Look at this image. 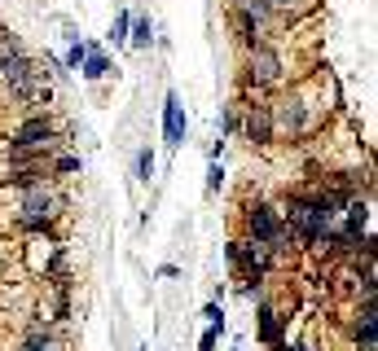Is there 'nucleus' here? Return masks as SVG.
Listing matches in <instances>:
<instances>
[{
  "label": "nucleus",
  "instance_id": "obj_1",
  "mask_svg": "<svg viewBox=\"0 0 378 351\" xmlns=\"http://www.w3.org/2000/svg\"><path fill=\"white\" fill-rule=\"evenodd\" d=\"M335 207H339V193H313V198H290L286 207V224L299 242H325L330 237V224H335Z\"/></svg>",
  "mask_w": 378,
  "mask_h": 351
},
{
  "label": "nucleus",
  "instance_id": "obj_2",
  "mask_svg": "<svg viewBox=\"0 0 378 351\" xmlns=\"http://www.w3.org/2000/svg\"><path fill=\"white\" fill-rule=\"evenodd\" d=\"M246 229H251V242H264L268 250H286V229H282V215L273 207H251L246 215Z\"/></svg>",
  "mask_w": 378,
  "mask_h": 351
},
{
  "label": "nucleus",
  "instance_id": "obj_3",
  "mask_svg": "<svg viewBox=\"0 0 378 351\" xmlns=\"http://www.w3.org/2000/svg\"><path fill=\"white\" fill-rule=\"evenodd\" d=\"M58 215V198L48 193L44 185H31V189H22V229H48V220Z\"/></svg>",
  "mask_w": 378,
  "mask_h": 351
},
{
  "label": "nucleus",
  "instance_id": "obj_4",
  "mask_svg": "<svg viewBox=\"0 0 378 351\" xmlns=\"http://www.w3.org/2000/svg\"><path fill=\"white\" fill-rule=\"evenodd\" d=\"M246 75H251V84L268 88V84H277V80H282V58H277L268 44H251V58H246Z\"/></svg>",
  "mask_w": 378,
  "mask_h": 351
},
{
  "label": "nucleus",
  "instance_id": "obj_5",
  "mask_svg": "<svg viewBox=\"0 0 378 351\" xmlns=\"http://www.w3.org/2000/svg\"><path fill=\"white\" fill-rule=\"evenodd\" d=\"M14 145L18 149H48V145H53V123H48V119H27L18 128Z\"/></svg>",
  "mask_w": 378,
  "mask_h": 351
},
{
  "label": "nucleus",
  "instance_id": "obj_6",
  "mask_svg": "<svg viewBox=\"0 0 378 351\" xmlns=\"http://www.w3.org/2000/svg\"><path fill=\"white\" fill-rule=\"evenodd\" d=\"M242 132H246V141H256V145L273 141V110H268V106H246Z\"/></svg>",
  "mask_w": 378,
  "mask_h": 351
},
{
  "label": "nucleus",
  "instance_id": "obj_7",
  "mask_svg": "<svg viewBox=\"0 0 378 351\" xmlns=\"http://www.w3.org/2000/svg\"><path fill=\"white\" fill-rule=\"evenodd\" d=\"M163 132H167V145L172 149L185 141V110H181L176 97H167V106H163Z\"/></svg>",
  "mask_w": 378,
  "mask_h": 351
},
{
  "label": "nucleus",
  "instance_id": "obj_8",
  "mask_svg": "<svg viewBox=\"0 0 378 351\" xmlns=\"http://www.w3.org/2000/svg\"><path fill=\"white\" fill-rule=\"evenodd\" d=\"M277 123H282L286 132H304V102H282V110H277Z\"/></svg>",
  "mask_w": 378,
  "mask_h": 351
},
{
  "label": "nucleus",
  "instance_id": "obj_9",
  "mask_svg": "<svg viewBox=\"0 0 378 351\" xmlns=\"http://www.w3.org/2000/svg\"><path fill=\"white\" fill-rule=\"evenodd\" d=\"M149 40H154V27H149L145 18H137V27H132V44H137V48H149Z\"/></svg>",
  "mask_w": 378,
  "mask_h": 351
},
{
  "label": "nucleus",
  "instance_id": "obj_10",
  "mask_svg": "<svg viewBox=\"0 0 378 351\" xmlns=\"http://www.w3.org/2000/svg\"><path fill=\"white\" fill-rule=\"evenodd\" d=\"M260 316H264V338H268V342H282V325H277V316H273L268 308H264Z\"/></svg>",
  "mask_w": 378,
  "mask_h": 351
},
{
  "label": "nucleus",
  "instance_id": "obj_11",
  "mask_svg": "<svg viewBox=\"0 0 378 351\" xmlns=\"http://www.w3.org/2000/svg\"><path fill=\"white\" fill-rule=\"evenodd\" d=\"M128 27H132V18H128V14H119V18H115V31H110V40H115V44H123V40H128Z\"/></svg>",
  "mask_w": 378,
  "mask_h": 351
},
{
  "label": "nucleus",
  "instance_id": "obj_12",
  "mask_svg": "<svg viewBox=\"0 0 378 351\" xmlns=\"http://www.w3.org/2000/svg\"><path fill=\"white\" fill-rule=\"evenodd\" d=\"M106 70H110V66H106V58H102V53H93V58H88V70H84V75H88V80H102Z\"/></svg>",
  "mask_w": 378,
  "mask_h": 351
},
{
  "label": "nucleus",
  "instance_id": "obj_13",
  "mask_svg": "<svg viewBox=\"0 0 378 351\" xmlns=\"http://www.w3.org/2000/svg\"><path fill=\"white\" fill-rule=\"evenodd\" d=\"M149 171H154V154L141 149V154H137V176H141V180H149Z\"/></svg>",
  "mask_w": 378,
  "mask_h": 351
},
{
  "label": "nucleus",
  "instance_id": "obj_14",
  "mask_svg": "<svg viewBox=\"0 0 378 351\" xmlns=\"http://www.w3.org/2000/svg\"><path fill=\"white\" fill-rule=\"evenodd\" d=\"M22 351H58V342H53V338H48V342H27Z\"/></svg>",
  "mask_w": 378,
  "mask_h": 351
},
{
  "label": "nucleus",
  "instance_id": "obj_15",
  "mask_svg": "<svg viewBox=\"0 0 378 351\" xmlns=\"http://www.w3.org/2000/svg\"><path fill=\"white\" fill-rule=\"evenodd\" d=\"M220 180H224V171H220V163H216V167H211V180H207V189L216 193V189H220Z\"/></svg>",
  "mask_w": 378,
  "mask_h": 351
},
{
  "label": "nucleus",
  "instance_id": "obj_16",
  "mask_svg": "<svg viewBox=\"0 0 378 351\" xmlns=\"http://www.w3.org/2000/svg\"><path fill=\"white\" fill-rule=\"evenodd\" d=\"M80 58H84V44H75L70 53H66V66H80Z\"/></svg>",
  "mask_w": 378,
  "mask_h": 351
},
{
  "label": "nucleus",
  "instance_id": "obj_17",
  "mask_svg": "<svg viewBox=\"0 0 378 351\" xmlns=\"http://www.w3.org/2000/svg\"><path fill=\"white\" fill-rule=\"evenodd\" d=\"M58 171H80V158H58Z\"/></svg>",
  "mask_w": 378,
  "mask_h": 351
},
{
  "label": "nucleus",
  "instance_id": "obj_18",
  "mask_svg": "<svg viewBox=\"0 0 378 351\" xmlns=\"http://www.w3.org/2000/svg\"><path fill=\"white\" fill-rule=\"evenodd\" d=\"M290 351H308V347H290Z\"/></svg>",
  "mask_w": 378,
  "mask_h": 351
}]
</instances>
